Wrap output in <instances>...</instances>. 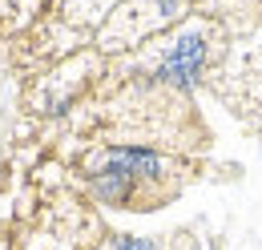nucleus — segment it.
I'll list each match as a JSON object with an SVG mask.
<instances>
[{"mask_svg":"<svg viewBox=\"0 0 262 250\" xmlns=\"http://www.w3.org/2000/svg\"><path fill=\"white\" fill-rule=\"evenodd\" d=\"M105 161L117 165V170H125L137 182H141V178H162V170H165V161L158 154H149V150H109Z\"/></svg>","mask_w":262,"mask_h":250,"instance_id":"nucleus-3","label":"nucleus"},{"mask_svg":"<svg viewBox=\"0 0 262 250\" xmlns=\"http://www.w3.org/2000/svg\"><path fill=\"white\" fill-rule=\"evenodd\" d=\"M113 250H154V242H145V238H121Z\"/></svg>","mask_w":262,"mask_h":250,"instance_id":"nucleus-4","label":"nucleus"},{"mask_svg":"<svg viewBox=\"0 0 262 250\" xmlns=\"http://www.w3.org/2000/svg\"><path fill=\"white\" fill-rule=\"evenodd\" d=\"M206 61V40L198 36V32H186L173 49H169V57L162 61V81H173V85H190L198 77V69Z\"/></svg>","mask_w":262,"mask_h":250,"instance_id":"nucleus-1","label":"nucleus"},{"mask_svg":"<svg viewBox=\"0 0 262 250\" xmlns=\"http://www.w3.org/2000/svg\"><path fill=\"white\" fill-rule=\"evenodd\" d=\"M93 190H97L101 202H109V206H125V202L133 198V190H137V178H129L125 170H117V165L105 161V170L93 174Z\"/></svg>","mask_w":262,"mask_h":250,"instance_id":"nucleus-2","label":"nucleus"}]
</instances>
